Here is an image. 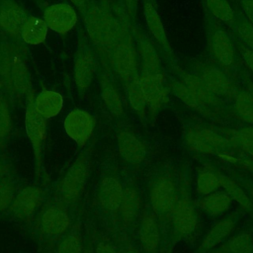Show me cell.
<instances>
[{"label":"cell","instance_id":"obj_1","mask_svg":"<svg viewBox=\"0 0 253 253\" xmlns=\"http://www.w3.org/2000/svg\"><path fill=\"white\" fill-rule=\"evenodd\" d=\"M82 15L88 40L103 55L131 32L132 21L121 4L88 0Z\"/></svg>","mask_w":253,"mask_h":253},{"label":"cell","instance_id":"obj_2","mask_svg":"<svg viewBox=\"0 0 253 253\" xmlns=\"http://www.w3.org/2000/svg\"><path fill=\"white\" fill-rule=\"evenodd\" d=\"M0 91L9 100L35 98L27 49L10 40L0 42Z\"/></svg>","mask_w":253,"mask_h":253},{"label":"cell","instance_id":"obj_3","mask_svg":"<svg viewBox=\"0 0 253 253\" xmlns=\"http://www.w3.org/2000/svg\"><path fill=\"white\" fill-rule=\"evenodd\" d=\"M206 45L210 57L229 74L239 66L235 40L227 28L203 13Z\"/></svg>","mask_w":253,"mask_h":253},{"label":"cell","instance_id":"obj_4","mask_svg":"<svg viewBox=\"0 0 253 253\" xmlns=\"http://www.w3.org/2000/svg\"><path fill=\"white\" fill-rule=\"evenodd\" d=\"M185 69L197 76L211 93L224 101H231L239 89L230 74L211 59H190Z\"/></svg>","mask_w":253,"mask_h":253},{"label":"cell","instance_id":"obj_5","mask_svg":"<svg viewBox=\"0 0 253 253\" xmlns=\"http://www.w3.org/2000/svg\"><path fill=\"white\" fill-rule=\"evenodd\" d=\"M91 172V158L82 151L72 162L55 189V201L64 207L77 203L85 191Z\"/></svg>","mask_w":253,"mask_h":253},{"label":"cell","instance_id":"obj_6","mask_svg":"<svg viewBox=\"0 0 253 253\" xmlns=\"http://www.w3.org/2000/svg\"><path fill=\"white\" fill-rule=\"evenodd\" d=\"M105 57L111 70L124 85L138 76L141 66L131 32L120 41Z\"/></svg>","mask_w":253,"mask_h":253},{"label":"cell","instance_id":"obj_7","mask_svg":"<svg viewBox=\"0 0 253 253\" xmlns=\"http://www.w3.org/2000/svg\"><path fill=\"white\" fill-rule=\"evenodd\" d=\"M170 70L190 89L200 106V115L213 119L229 114V107L226 105V101L211 93L193 73L182 68L179 64L170 68Z\"/></svg>","mask_w":253,"mask_h":253},{"label":"cell","instance_id":"obj_8","mask_svg":"<svg viewBox=\"0 0 253 253\" xmlns=\"http://www.w3.org/2000/svg\"><path fill=\"white\" fill-rule=\"evenodd\" d=\"M180 195L175 179L170 173L157 175L150 183L148 201L150 210L160 221H168Z\"/></svg>","mask_w":253,"mask_h":253},{"label":"cell","instance_id":"obj_9","mask_svg":"<svg viewBox=\"0 0 253 253\" xmlns=\"http://www.w3.org/2000/svg\"><path fill=\"white\" fill-rule=\"evenodd\" d=\"M98 69L97 53L86 35H80L74 53L73 78L76 89L80 95H84L92 85L95 73Z\"/></svg>","mask_w":253,"mask_h":253},{"label":"cell","instance_id":"obj_10","mask_svg":"<svg viewBox=\"0 0 253 253\" xmlns=\"http://www.w3.org/2000/svg\"><path fill=\"white\" fill-rule=\"evenodd\" d=\"M139 83L146 101L148 117L154 119L170 101V91L164 74H155L140 69Z\"/></svg>","mask_w":253,"mask_h":253},{"label":"cell","instance_id":"obj_11","mask_svg":"<svg viewBox=\"0 0 253 253\" xmlns=\"http://www.w3.org/2000/svg\"><path fill=\"white\" fill-rule=\"evenodd\" d=\"M71 227V218L66 207L55 201L42 208L38 220V230L42 237L61 238Z\"/></svg>","mask_w":253,"mask_h":253},{"label":"cell","instance_id":"obj_12","mask_svg":"<svg viewBox=\"0 0 253 253\" xmlns=\"http://www.w3.org/2000/svg\"><path fill=\"white\" fill-rule=\"evenodd\" d=\"M171 237L181 240L194 233L198 227L197 207L186 196H180L169 217Z\"/></svg>","mask_w":253,"mask_h":253},{"label":"cell","instance_id":"obj_13","mask_svg":"<svg viewBox=\"0 0 253 253\" xmlns=\"http://www.w3.org/2000/svg\"><path fill=\"white\" fill-rule=\"evenodd\" d=\"M45 192L42 188L30 185L17 192L9 209L14 217L26 225H30L38 210L42 206Z\"/></svg>","mask_w":253,"mask_h":253},{"label":"cell","instance_id":"obj_14","mask_svg":"<svg viewBox=\"0 0 253 253\" xmlns=\"http://www.w3.org/2000/svg\"><path fill=\"white\" fill-rule=\"evenodd\" d=\"M34 99H30L27 102L25 129L33 148L37 174L40 175L42 165V151L46 139V119L42 117L35 110L33 105Z\"/></svg>","mask_w":253,"mask_h":253},{"label":"cell","instance_id":"obj_15","mask_svg":"<svg viewBox=\"0 0 253 253\" xmlns=\"http://www.w3.org/2000/svg\"><path fill=\"white\" fill-rule=\"evenodd\" d=\"M96 126L94 115L83 109H72L64 118L63 128L79 147L83 148L92 137Z\"/></svg>","mask_w":253,"mask_h":253},{"label":"cell","instance_id":"obj_16","mask_svg":"<svg viewBox=\"0 0 253 253\" xmlns=\"http://www.w3.org/2000/svg\"><path fill=\"white\" fill-rule=\"evenodd\" d=\"M142 10L146 27L152 40L160 48L164 58L168 62L169 67L173 68L174 66L178 65V63L166 35L162 20L157 11V6L148 1L142 0Z\"/></svg>","mask_w":253,"mask_h":253},{"label":"cell","instance_id":"obj_17","mask_svg":"<svg viewBox=\"0 0 253 253\" xmlns=\"http://www.w3.org/2000/svg\"><path fill=\"white\" fill-rule=\"evenodd\" d=\"M239 214L230 212L218 218L205 233L196 253H210L236 230L239 222Z\"/></svg>","mask_w":253,"mask_h":253},{"label":"cell","instance_id":"obj_18","mask_svg":"<svg viewBox=\"0 0 253 253\" xmlns=\"http://www.w3.org/2000/svg\"><path fill=\"white\" fill-rule=\"evenodd\" d=\"M28 16L17 0H0V32L10 41L21 39V30Z\"/></svg>","mask_w":253,"mask_h":253},{"label":"cell","instance_id":"obj_19","mask_svg":"<svg viewBox=\"0 0 253 253\" xmlns=\"http://www.w3.org/2000/svg\"><path fill=\"white\" fill-rule=\"evenodd\" d=\"M131 33L135 42L140 60V69L155 74H164L160 55L154 45L153 40L136 23L131 24Z\"/></svg>","mask_w":253,"mask_h":253},{"label":"cell","instance_id":"obj_20","mask_svg":"<svg viewBox=\"0 0 253 253\" xmlns=\"http://www.w3.org/2000/svg\"><path fill=\"white\" fill-rule=\"evenodd\" d=\"M42 19L49 30L59 35H65L76 26L78 15L73 5L60 2L47 6L43 11Z\"/></svg>","mask_w":253,"mask_h":253},{"label":"cell","instance_id":"obj_21","mask_svg":"<svg viewBox=\"0 0 253 253\" xmlns=\"http://www.w3.org/2000/svg\"><path fill=\"white\" fill-rule=\"evenodd\" d=\"M124 194V186L117 176L107 174L98 185L97 199L100 209L109 216H118L119 208Z\"/></svg>","mask_w":253,"mask_h":253},{"label":"cell","instance_id":"obj_22","mask_svg":"<svg viewBox=\"0 0 253 253\" xmlns=\"http://www.w3.org/2000/svg\"><path fill=\"white\" fill-rule=\"evenodd\" d=\"M117 148L120 157L133 166L142 164L147 156L146 144L128 128L122 127L118 130Z\"/></svg>","mask_w":253,"mask_h":253},{"label":"cell","instance_id":"obj_23","mask_svg":"<svg viewBox=\"0 0 253 253\" xmlns=\"http://www.w3.org/2000/svg\"><path fill=\"white\" fill-rule=\"evenodd\" d=\"M160 220L150 211H144L139 218L138 239L143 253H157L161 244Z\"/></svg>","mask_w":253,"mask_h":253},{"label":"cell","instance_id":"obj_24","mask_svg":"<svg viewBox=\"0 0 253 253\" xmlns=\"http://www.w3.org/2000/svg\"><path fill=\"white\" fill-rule=\"evenodd\" d=\"M142 198L139 190L132 184L124 187V194L118 211V217L124 227H131L142 214Z\"/></svg>","mask_w":253,"mask_h":253},{"label":"cell","instance_id":"obj_25","mask_svg":"<svg viewBox=\"0 0 253 253\" xmlns=\"http://www.w3.org/2000/svg\"><path fill=\"white\" fill-rule=\"evenodd\" d=\"M233 204L232 199L224 190H217L211 194L199 197L196 207L211 217H221L226 214Z\"/></svg>","mask_w":253,"mask_h":253},{"label":"cell","instance_id":"obj_26","mask_svg":"<svg viewBox=\"0 0 253 253\" xmlns=\"http://www.w3.org/2000/svg\"><path fill=\"white\" fill-rule=\"evenodd\" d=\"M200 3L203 13L208 14L228 30L231 31L233 29L236 9L228 0H200Z\"/></svg>","mask_w":253,"mask_h":253},{"label":"cell","instance_id":"obj_27","mask_svg":"<svg viewBox=\"0 0 253 253\" xmlns=\"http://www.w3.org/2000/svg\"><path fill=\"white\" fill-rule=\"evenodd\" d=\"M101 99L106 110L116 118H121L125 114L123 96L113 79L107 73L101 79Z\"/></svg>","mask_w":253,"mask_h":253},{"label":"cell","instance_id":"obj_28","mask_svg":"<svg viewBox=\"0 0 253 253\" xmlns=\"http://www.w3.org/2000/svg\"><path fill=\"white\" fill-rule=\"evenodd\" d=\"M64 100L59 92L47 89L38 93L33 102L37 113L46 120L56 117L61 112Z\"/></svg>","mask_w":253,"mask_h":253},{"label":"cell","instance_id":"obj_29","mask_svg":"<svg viewBox=\"0 0 253 253\" xmlns=\"http://www.w3.org/2000/svg\"><path fill=\"white\" fill-rule=\"evenodd\" d=\"M229 107V114L240 122L253 126V91L239 87Z\"/></svg>","mask_w":253,"mask_h":253},{"label":"cell","instance_id":"obj_30","mask_svg":"<svg viewBox=\"0 0 253 253\" xmlns=\"http://www.w3.org/2000/svg\"><path fill=\"white\" fill-rule=\"evenodd\" d=\"M210 253H253V231L234 232Z\"/></svg>","mask_w":253,"mask_h":253},{"label":"cell","instance_id":"obj_31","mask_svg":"<svg viewBox=\"0 0 253 253\" xmlns=\"http://www.w3.org/2000/svg\"><path fill=\"white\" fill-rule=\"evenodd\" d=\"M48 27L42 17L29 15L21 30V40L32 45L43 43L46 40Z\"/></svg>","mask_w":253,"mask_h":253},{"label":"cell","instance_id":"obj_32","mask_svg":"<svg viewBox=\"0 0 253 253\" xmlns=\"http://www.w3.org/2000/svg\"><path fill=\"white\" fill-rule=\"evenodd\" d=\"M184 142L186 147L197 154L216 156L217 151L211 146L201 134L197 123H189L184 129Z\"/></svg>","mask_w":253,"mask_h":253},{"label":"cell","instance_id":"obj_33","mask_svg":"<svg viewBox=\"0 0 253 253\" xmlns=\"http://www.w3.org/2000/svg\"><path fill=\"white\" fill-rule=\"evenodd\" d=\"M220 175L221 173L211 166L202 167L195 180V191L199 197L211 194L221 189L220 185Z\"/></svg>","mask_w":253,"mask_h":253},{"label":"cell","instance_id":"obj_34","mask_svg":"<svg viewBox=\"0 0 253 253\" xmlns=\"http://www.w3.org/2000/svg\"><path fill=\"white\" fill-rule=\"evenodd\" d=\"M220 185L221 189L230 196L233 202L238 204L242 211L247 212L253 211V203L244 187H242L231 177L222 173L220 175Z\"/></svg>","mask_w":253,"mask_h":253},{"label":"cell","instance_id":"obj_35","mask_svg":"<svg viewBox=\"0 0 253 253\" xmlns=\"http://www.w3.org/2000/svg\"><path fill=\"white\" fill-rule=\"evenodd\" d=\"M222 133L227 137L232 148H238L253 158V126L226 128Z\"/></svg>","mask_w":253,"mask_h":253},{"label":"cell","instance_id":"obj_36","mask_svg":"<svg viewBox=\"0 0 253 253\" xmlns=\"http://www.w3.org/2000/svg\"><path fill=\"white\" fill-rule=\"evenodd\" d=\"M125 91L126 100L131 109L140 118V120H145L148 117V112L138 76L130 82L125 84Z\"/></svg>","mask_w":253,"mask_h":253},{"label":"cell","instance_id":"obj_37","mask_svg":"<svg viewBox=\"0 0 253 253\" xmlns=\"http://www.w3.org/2000/svg\"><path fill=\"white\" fill-rule=\"evenodd\" d=\"M84 246L80 228L74 225L59 239L55 253H83Z\"/></svg>","mask_w":253,"mask_h":253},{"label":"cell","instance_id":"obj_38","mask_svg":"<svg viewBox=\"0 0 253 253\" xmlns=\"http://www.w3.org/2000/svg\"><path fill=\"white\" fill-rule=\"evenodd\" d=\"M236 9V18L231 33L235 40L242 42L249 49L253 50V25Z\"/></svg>","mask_w":253,"mask_h":253},{"label":"cell","instance_id":"obj_39","mask_svg":"<svg viewBox=\"0 0 253 253\" xmlns=\"http://www.w3.org/2000/svg\"><path fill=\"white\" fill-rule=\"evenodd\" d=\"M13 130L9 98L0 91V138L6 140Z\"/></svg>","mask_w":253,"mask_h":253},{"label":"cell","instance_id":"obj_40","mask_svg":"<svg viewBox=\"0 0 253 253\" xmlns=\"http://www.w3.org/2000/svg\"><path fill=\"white\" fill-rule=\"evenodd\" d=\"M16 194V187L13 181L5 176L0 182V213L10 209Z\"/></svg>","mask_w":253,"mask_h":253},{"label":"cell","instance_id":"obj_41","mask_svg":"<svg viewBox=\"0 0 253 253\" xmlns=\"http://www.w3.org/2000/svg\"><path fill=\"white\" fill-rule=\"evenodd\" d=\"M235 44L240 59L244 63L245 67L249 70V72L253 75V50L249 49L247 46H245L242 42H240L237 40H235Z\"/></svg>","mask_w":253,"mask_h":253},{"label":"cell","instance_id":"obj_42","mask_svg":"<svg viewBox=\"0 0 253 253\" xmlns=\"http://www.w3.org/2000/svg\"><path fill=\"white\" fill-rule=\"evenodd\" d=\"M237 8L244 17L253 25V0H234Z\"/></svg>","mask_w":253,"mask_h":253},{"label":"cell","instance_id":"obj_43","mask_svg":"<svg viewBox=\"0 0 253 253\" xmlns=\"http://www.w3.org/2000/svg\"><path fill=\"white\" fill-rule=\"evenodd\" d=\"M121 5L128 14L132 22L136 19V12L138 8V0H119Z\"/></svg>","mask_w":253,"mask_h":253},{"label":"cell","instance_id":"obj_44","mask_svg":"<svg viewBox=\"0 0 253 253\" xmlns=\"http://www.w3.org/2000/svg\"><path fill=\"white\" fill-rule=\"evenodd\" d=\"M95 253H121L114 245L107 241H100L94 247Z\"/></svg>","mask_w":253,"mask_h":253},{"label":"cell","instance_id":"obj_45","mask_svg":"<svg viewBox=\"0 0 253 253\" xmlns=\"http://www.w3.org/2000/svg\"><path fill=\"white\" fill-rule=\"evenodd\" d=\"M70 2L82 14L85 11V9H86L88 0H70Z\"/></svg>","mask_w":253,"mask_h":253},{"label":"cell","instance_id":"obj_46","mask_svg":"<svg viewBox=\"0 0 253 253\" xmlns=\"http://www.w3.org/2000/svg\"><path fill=\"white\" fill-rule=\"evenodd\" d=\"M7 173H8V165L4 161L0 160V182L6 176Z\"/></svg>","mask_w":253,"mask_h":253},{"label":"cell","instance_id":"obj_47","mask_svg":"<svg viewBox=\"0 0 253 253\" xmlns=\"http://www.w3.org/2000/svg\"><path fill=\"white\" fill-rule=\"evenodd\" d=\"M123 253H143V251L139 250L137 247H135V246H133V245H129V246H127V247L124 250Z\"/></svg>","mask_w":253,"mask_h":253},{"label":"cell","instance_id":"obj_48","mask_svg":"<svg viewBox=\"0 0 253 253\" xmlns=\"http://www.w3.org/2000/svg\"><path fill=\"white\" fill-rule=\"evenodd\" d=\"M245 190L247 191L252 203H253V184L252 183H247L245 186H244Z\"/></svg>","mask_w":253,"mask_h":253},{"label":"cell","instance_id":"obj_49","mask_svg":"<svg viewBox=\"0 0 253 253\" xmlns=\"http://www.w3.org/2000/svg\"><path fill=\"white\" fill-rule=\"evenodd\" d=\"M83 253H95L94 251V247L92 246V244L90 242H87L84 246V250Z\"/></svg>","mask_w":253,"mask_h":253},{"label":"cell","instance_id":"obj_50","mask_svg":"<svg viewBox=\"0 0 253 253\" xmlns=\"http://www.w3.org/2000/svg\"><path fill=\"white\" fill-rule=\"evenodd\" d=\"M5 141H6V140H4V139H1V138H0V150L4 147V142H5Z\"/></svg>","mask_w":253,"mask_h":253},{"label":"cell","instance_id":"obj_51","mask_svg":"<svg viewBox=\"0 0 253 253\" xmlns=\"http://www.w3.org/2000/svg\"><path fill=\"white\" fill-rule=\"evenodd\" d=\"M144 1H148V2H150V3H152V4L157 6V0H144Z\"/></svg>","mask_w":253,"mask_h":253}]
</instances>
